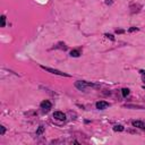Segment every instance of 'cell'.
<instances>
[{"mask_svg": "<svg viewBox=\"0 0 145 145\" xmlns=\"http://www.w3.org/2000/svg\"><path fill=\"white\" fill-rule=\"evenodd\" d=\"M75 86L79 91H84V92L89 89V87H97V85H95V84L89 83V82H85V81H77L75 83Z\"/></svg>", "mask_w": 145, "mask_h": 145, "instance_id": "obj_1", "label": "cell"}, {"mask_svg": "<svg viewBox=\"0 0 145 145\" xmlns=\"http://www.w3.org/2000/svg\"><path fill=\"white\" fill-rule=\"evenodd\" d=\"M41 68L47 72H51V74H54V75H59V76H65V77H70L69 74H66V72H62L60 70H57V69H52V68H49V67H46V66H41Z\"/></svg>", "mask_w": 145, "mask_h": 145, "instance_id": "obj_2", "label": "cell"}, {"mask_svg": "<svg viewBox=\"0 0 145 145\" xmlns=\"http://www.w3.org/2000/svg\"><path fill=\"white\" fill-rule=\"evenodd\" d=\"M40 107H41V109H42V110L49 111L50 109H51L52 104H51V102H50V101H48V100H44V101H42V102H41Z\"/></svg>", "mask_w": 145, "mask_h": 145, "instance_id": "obj_3", "label": "cell"}, {"mask_svg": "<svg viewBox=\"0 0 145 145\" xmlns=\"http://www.w3.org/2000/svg\"><path fill=\"white\" fill-rule=\"evenodd\" d=\"M109 105L110 104H109L107 101H99V102H97L95 107H97V110H104V109H107Z\"/></svg>", "mask_w": 145, "mask_h": 145, "instance_id": "obj_4", "label": "cell"}, {"mask_svg": "<svg viewBox=\"0 0 145 145\" xmlns=\"http://www.w3.org/2000/svg\"><path fill=\"white\" fill-rule=\"evenodd\" d=\"M53 118L57 119V120L64 121L66 120V115L64 112H61V111H56V112H53Z\"/></svg>", "mask_w": 145, "mask_h": 145, "instance_id": "obj_5", "label": "cell"}, {"mask_svg": "<svg viewBox=\"0 0 145 145\" xmlns=\"http://www.w3.org/2000/svg\"><path fill=\"white\" fill-rule=\"evenodd\" d=\"M132 125L136 128H141V129H144L145 130V122L143 121H140V120H133L132 121Z\"/></svg>", "mask_w": 145, "mask_h": 145, "instance_id": "obj_6", "label": "cell"}, {"mask_svg": "<svg viewBox=\"0 0 145 145\" xmlns=\"http://www.w3.org/2000/svg\"><path fill=\"white\" fill-rule=\"evenodd\" d=\"M124 129L125 128L122 125H116V126H113V130H115V132H122Z\"/></svg>", "mask_w": 145, "mask_h": 145, "instance_id": "obj_7", "label": "cell"}, {"mask_svg": "<svg viewBox=\"0 0 145 145\" xmlns=\"http://www.w3.org/2000/svg\"><path fill=\"white\" fill-rule=\"evenodd\" d=\"M70 56L77 58V57L81 56V52H79V50H72V51H70Z\"/></svg>", "mask_w": 145, "mask_h": 145, "instance_id": "obj_8", "label": "cell"}, {"mask_svg": "<svg viewBox=\"0 0 145 145\" xmlns=\"http://www.w3.org/2000/svg\"><path fill=\"white\" fill-rule=\"evenodd\" d=\"M0 26L1 27H5L6 26V16L2 15V16L0 17Z\"/></svg>", "mask_w": 145, "mask_h": 145, "instance_id": "obj_9", "label": "cell"}, {"mask_svg": "<svg viewBox=\"0 0 145 145\" xmlns=\"http://www.w3.org/2000/svg\"><path fill=\"white\" fill-rule=\"evenodd\" d=\"M121 93H122V97H128L129 95V90L128 89H122L121 90Z\"/></svg>", "mask_w": 145, "mask_h": 145, "instance_id": "obj_10", "label": "cell"}, {"mask_svg": "<svg viewBox=\"0 0 145 145\" xmlns=\"http://www.w3.org/2000/svg\"><path fill=\"white\" fill-rule=\"evenodd\" d=\"M43 132H44V127H43V126H40V127L38 128V130H36V135L39 136V135H41Z\"/></svg>", "mask_w": 145, "mask_h": 145, "instance_id": "obj_11", "label": "cell"}, {"mask_svg": "<svg viewBox=\"0 0 145 145\" xmlns=\"http://www.w3.org/2000/svg\"><path fill=\"white\" fill-rule=\"evenodd\" d=\"M104 36H105V38H108V39H110L111 41H115V36H113L112 34H109V33H105V34H104Z\"/></svg>", "mask_w": 145, "mask_h": 145, "instance_id": "obj_12", "label": "cell"}, {"mask_svg": "<svg viewBox=\"0 0 145 145\" xmlns=\"http://www.w3.org/2000/svg\"><path fill=\"white\" fill-rule=\"evenodd\" d=\"M54 48H60V49H64V50H66L67 49V47L65 46V43H59L58 46H56Z\"/></svg>", "mask_w": 145, "mask_h": 145, "instance_id": "obj_13", "label": "cell"}, {"mask_svg": "<svg viewBox=\"0 0 145 145\" xmlns=\"http://www.w3.org/2000/svg\"><path fill=\"white\" fill-rule=\"evenodd\" d=\"M138 31V27H135V26H133V27H130L128 30V32L129 33H133V32H137Z\"/></svg>", "mask_w": 145, "mask_h": 145, "instance_id": "obj_14", "label": "cell"}, {"mask_svg": "<svg viewBox=\"0 0 145 145\" xmlns=\"http://www.w3.org/2000/svg\"><path fill=\"white\" fill-rule=\"evenodd\" d=\"M6 133V128L3 126H0V135H5Z\"/></svg>", "mask_w": 145, "mask_h": 145, "instance_id": "obj_15", "label": "cell"}, {"mask_svg": "<svg viewBox=\"0 0 145 145\" xmlns=\"http://www.w3.org/2000/svg\"><path fill=\"white\" fill-rule=\"evenodd\" d=\"M141 75H142V79H143V82H144V83H145V72H144V70H141Z\"/></svg>", "mask_w": 145, "mask_h": 145, "instance_id": "obj_16", "label": "cell"}, {"mask_svg": "<svg viewBox=\"0 0 145 145\" xmlns=\"http://www.w3.org/2000/svg\"><path fill=\"white\" fill-rule=\"evenodd\" d=\"M125 31L124 30H116V33H117V34H121V33H124Z\"/></svg>", "mask_w": 145, "mask_h": 145, "instance_id": "obj_17", "label": "cell"}, {"mask_svg": "<svg viewBox=\"0 0 145 145\" xmlns=\"http://www.w3.org/2000/svg\"><path fill=\"white\" fill-rule=\"evenodd\" d=\"M105 3H108V5L110 3V5H111V3H112V1H110V0H107V1H105Z\"/></svg>", "mask_w": 145, "mask_h": 145, "instance_id": "obj_18", "label": "cell"}]
</instances>
